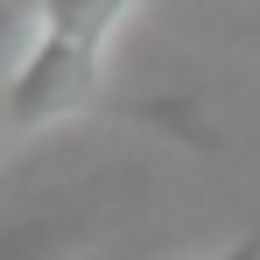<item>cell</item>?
<instances>
[{
	"label": "cell",
	"mask_w": 260,
	"mask_h": 260,
	"mask_svg": "<svg viewBox=\"0 0 260 260\" xmlns=\"http://www.w3.org/2000/svg\"><path fill=\"white\" fill-rule=\"evenodd\" d=\"M99 63L106 56H91L78 43H56L36 28V43L21 49V63L7 71V85H0V120L7 134H36L49 120H63V113H78L99 99Z\"/></svg>",
	"instance_id": "obj_1"
},
{
	"label": "cell",
	"mask_w": 260,
	"mask_h": 260,
	"mask_svg": "<svg viewBox=\"0 0 260 260\" xmlns=\"http://www.w3.org/2000/svg\"><path fill=\"white\" fill-rule=\"evenodd\" d=\"M85 239H91V218L85 211L14 218V225H0V260H78Z\"/></svg>",
	"instance_id": "obj_2"
},
{
	"label": "cell",
	"mask_w": 260,
	"mask_h": 260,
	"mask_svg": "<svg viewBox=\"0 0 260 260\" xmlns=\"http://www.w3.org/2000/svg\"><path fill=\"white\" fill-rule=\"evenodd\" d=\"M134 0H43V36L56 43H78L91 56H106V36L120 28V14H127Z\"/></svg>",
	"instance_id": "obj_3"
},
{
	"label": "cell",
	"mask_w": 260,
	"mask_h": 260,
	"mask_svg": "<svg viewBox=\"0 0 260 260\" xmlns=\"http://www.w3.org/2000/svg\"><path fill=\"white\" fill-rule=\"evenodd\" d=\"M211 260H260V232H246V239H232L225 253H211Z\"/></svg>",
	"instance_id": "obj_4"
}]
</instances>
